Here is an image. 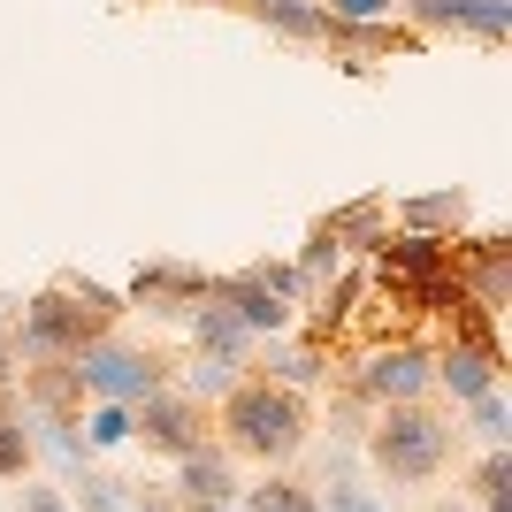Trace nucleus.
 <instances>
[{
	"mask_svg": "<svg viewBox=\"0 0 512 512\" xmlns=\"http://www.w3.org/2000/svg\"><path fill=\"white\" fill-rule=\"evenodd\" d=\"M222 428H230V451L276 467V459H291L306 444V406H299V390H283V383H230L222 390Z\"/></svg>",
	"mask_w": 512,
	"mask_h": 512,
	"instance_id": "nucleus-1",
	"label": "nucleus"
},
{
	"mask_svg": "<svg viewBox=\"0 0 512 512\" xmlns=\"http://www.w3.org/2000/svg\"><path fill=\"white\" fill-rule=\"evenodd\" d=\"M100 337V299H69V291H39L23 299V321H16V360L31 367H54V360H77L85 344Z\"/></svg>",
	"mask_w": 512,
	"mask_h": 512,
	"instance_id": "nucleus-2",
	"label": "nucleus"
},
{
	"mask_svg": "<svg viewBox=\"0 0 512 512\" xmlns=\"http://www.w3.org/2000/svg\"><path fill=\"white\" fill-rule=\"evenodd\" d=\"M367 451H375V467H383L390 482H428V474L451 459V428L428 406H390L383 428L367 436Z\"/></svg>",
	"mask_w": 512,
	"mask_h": 512,
	"instance_id": "nucleus-3",
	"label": "nucleus"
},
{
	"mask_svg": "<svg viewBox=\"0 0 512 512\" xmlns=\"http://www.w3.org/2000/svg\"><path fill=\"white\" fill-rule=\"evenodd\" d=\"M69 375H77V390L115 398V406H138V398H153V390H161V360H153V352H138V344H115V337H92L85 352L69 360Z\"/></svg>",
	"mask_w": 512,
	"mask_h": 512,
	"instance_id": "nucleus-4",
	"label": "nucleus"
},
{
	"mask_svg": "<svg viewBox=\"0 0 512 512\" xmlns=\"http://www.w3.org/2000/svg\"><path fill=\"white\" fill-rule=\"evenodd\" d=\"M130 436H138L146 451H161V459H184L192 444H207V413H199V398L153 390V398L130 406Z\"/></svg>",
	"mask_w": 512,
	"mask_h": 512,
	"instance_id": "nucleus-5",
	"label": "nucleus"
},
{
	"mask_svg": "<svg viewBox=\"0 0 512 512\" xmlns=\"http://www.w3.org/2000/svg\"><path fill=\"white\" fill-rule=\"evenodd\" d=\"M360 390L383 398V406H421L428 390H436V352H421V344H383V352H367Z\"/></svg>",
	"mask_w": 512,
	"mask_h": 512,
	"instance_id": "nucleus-6",
	"label": "nucleus"
},
{
	"mask_svg": "<svg viewBox=\"0 0 512 512\" xmlns=\"http://www.w3.org/2000/svg\"><path fill=\"white\" fill-rule=\"evenodd\" d=\"M421 31H474V39H505L512 31V0H406Z\"/></svg>",
	"mask_w": 512,
	"mask_h": 512,
	"instance_id": "nucleus-7",
	"label": "nucleus"
},
{
	"mask_svg": "<svg viewBox=\"0 0 512 512\" xmlns=\"http://www.w3.org/2000/svg\"><path fill=\"white\" fill-rule=\"evenodd\" d=\"M383 283L390 291H413V283H428V276H444L451 268V253H444V237H428V230H406V237H383Z\"/></svg>",
	"mask_w": 512,
	"mask_h": 512,
	"instance_id": "nucleus-8",
	"label": "nucleus"
},
{
	"mask_svg": "<svg viewBox=\"0 0 512 512\" xmlns=\"http://www.w3.org/2000/svg\"><path fill=\"white\" fill-rule=\"evenodd\" d=\"M436 390H451L459 406L482 398V390H497V352L490 344H444L436 352Z\"/></svg>",
	"mask_w": 512,
	"mask_h": 512,
	"instance_id": "nucleus-9",
	"label": "nucleus"
},
{
	"mask_svg": "<svg viewBox=\"0 0 512 512\" xmlns=\"http://www.w3.org/2000/svg\"><path fill=\"white\" fill-rule=\"evenodd\" d=\"M176 490L192 497V505H230V497H237V474H230V459H222V451L192 444L184 459H176Z\"/></svg>",
	"mask_w": 512,
	"mask_h": 512,
	"instance_id": "nucleus-10",
	"label": "nucleus"
},
{
	"mask_svg": "<svg viewBox=\"0 0 512 512\" xmlns=\"http://www.w3.org/2000/svg\"><path fill=\"white\" fill-rule=\"evenodd\" d=\"M214 299L230 306V314L245 321L253 337H283V321H291V306H283V299H276V291H268V283H260V276H237V283H222Z\"/></svg>",
	"mask_w": 512,
	"mask_h": 512,
	"instance_id": "nucleus-11",
	"label": "nucleus"
},
{
	"mask_svg": "<svg viewBox=\"0 0 512 512\" xmlns=\"http://www.w3.org/2000/svg\"><path fill=\"white\" fill-rule=\"evenodd\" d=\"M245 352H253V329H245V321H237L222 299L199 306V360H214V367H245Z\"/></svg>",
	"mask_w": 512,
	"mask_h": 512,
	"instance_id": "nucleus-12",
	"label": "nucleus"
},
{
	"mask_svg": "<svg viewBox=\"0 0 512 512\" xmlns=\"http://www.w3.org/2000/svg\"><path fill=\"white\" fill-rule=\"evenodd\" d=\"M260 16L283 39H329V8H314V0H260Z\"/></svg>",
	"mask_w": 512,
	"mask_h": 512,
	"instance_id": "nucleus-13",
	"label": "nucleus"
},
{
	"mask_svg": "<svg viewBox=\"0 0 512 512\" xmlns=\"http://www.w3.org/2000/svg\"><path fill=\"white\" fill-rule=\"evenodd\" d=\"M245 512H321L314 490L306 482H283V474H268L260 490H245Z\"/></svg>",
	"mask_w": 512,
	"mask_h": 512,
	"instance_id": "nucleus-14",
	"label": "nucleus"
},
{
	"mask_svg": "<svg viewBox=\"0 0 512 512\" xmlns=\"http://www.w3.org/2000/svg\"><path fill=\"white\" fill-rule=\"evenodd\" d=\"M474 497H482V512H512V459H505V444H490V459H482V474H474Z\"/></svg>",
	"mask_w": 512,
	"mask_h": 512,
	"instance_id": "nucleus-15",
	"label": "nucleus"
},
{
	"mask_svg": "<svg viewBox=\"0 0 512 512\" xmlns=\"http://www.w3.org/2000/svg\"><path fill=\"white\" fill-rule=\"evenodd\" d=\"M77 428H85V444H130V406H115V398H100V406H92L85 413V421H77Z\"/></svg>",
	"mask_w": 512,
	"mask_h": 512,
	"instance_id": "nucleus-16",
	"label": "nucleus"
},
{
	"mask_svg": "<svg viewBox=\"0 0 512 512\" xmlns=\"http://www.w3.org/2000/svg\"><path fill=\"white\" fill-rule=\"evenodd\" d=\"M467 214V199L459 192H428V199H406V222L413 230H444V222H459Z\"/></svg>",
	"mask_w": 512,
	"mask_h": 512,
	"instance_id": "nucleus-17",
	"label": "nucleus"
},
{
	"mask_svg": "<svg viewBox=\"0 0 512 512\" xmlns=\"http://www.w3.org/2000/svg\"><path fill=\"white\" fill-rule=\"evenodd\" d=\"M23 467H31V428L16 413H0V482H16Z\"/></svg>",
	"mask_w": 512,
	"mask_h": 512,
	"instance_id": "nucleus-18",
	"label": "nucleus"
},
{
	"mask_svg": "<svg viewBox=\"0 0 512 512\" xmlns=\"http://www.w3.org/2000/svg\"><path fill=\"white\" fill-rule=\"evenodd\" d=\"M321 512H390L375 490H360V482H329V497H314Z\"/></svg>",
	"mask_w": 512,
	"mask_h": 512,
	"instance_id": "nucleus-19",
	"label": "nucleus"
},
{
	"mask_svg": "<svg viewBox=\"0 0 512 512\" xmlns=\"http://www.w3.org/2000/svg\"><path fill=\"white\" fill-rule=\"evenodd\" d=\"M337 253H344V237H337V230H329V222H321V230H314V237H306V260H299V276H306V283H314V276H321V268H337Z\"/></svg>",
	"mask_w": 512,
	"mask_h": 512,
	"instance_id": "nucleus-20",
	"label": "nucleus"
},
{
	"mask_svg": "<svg viewBox=\"0 0 512 512\" xmlns=\"http://www.w3.org/2000/svg\"><path fill=\"white\" fill-rule=\"evenodd\" d=\"M77 505L85 512H123V482H115V474H85V482H77Z\"/></svg>",
	"mask_w": 512,
	"mask_h": 512,
	"instance_id": "nucleus-21",
	"label": "nucleus"
},
{
	"mask_svg": "<svg viewBox=\"0 0 512 512\" xmlns=\"http://www.w3.org/2000/svg\"><path fill=\"white\" fill-rule=\"evenodd\" d=\"M329 8V23H383L398 0H321Z\"/></svg>",
	"mask_w": 512,
	"mask_h": 512,
	"instance_id": "nucleus-22",
	"label": "nucleus"
},
{
	"mask_svg": "<svg viewBox=\"0 0 512 512\" xmlns=\"http://www.w3.org/2000/svg\"><path fill=\"white\" fill-rule=\"evenodd\" d=\"M474 406V428H482V436H490V444H505L512 428H505V398H497V390H482V398H467Z\"/></svg>",
	"mask_w": 512,
	"mask_h": 512,
	"instance_id": "nucleus-23",
	"label": "nucleus"
},
{
	"mask_svg": "<svg viewBox=\"0 0 512 512\" xmlns=\"http://www.w3.org/2000/svg\"><path fill=\"white\" fill-rule=\"evenodd\" d=\"M16 512H69V497H62V490H46V482H23Z\"/></svg>",
	"mask_w": 512,
	"mask_h": 512,
	"instance_id": "nucleus-24",
	"label": "nucleus"
},
{
	"mask_svg": "<svg viewBox=\"0 0 512 512\" xmlns=\"http://www.w3.org/2000/svg\"><path fill=\"white\" fill-rule=\"evenodd\" d=\"M8 360H16V352H8V344H0V383H8Z\"/></svg>",
	"mask_w": 512,
	"mask_h": 512,
	"instance_id": "nucleus-25",
	"label": "nucleus"
},
{
	"mask_svg": "<svg viewBox=\"0 0 512 512\" xmlns=\"http://www.w3.org/2000/svg\"><path fill=\"white\" fill-rule=\"evenodd\" d=\"M192 512H237V505H192Z\"/></svg>",
	"mask_w": 512,
	"mask_h": 512,
	"instance_id": "nucleus-26",
	"label": "nucleus"
},
{
	"mask_svg": "<svg viewBox=\"0 0 512 512\" xmlns=\"http://www.w3.org/2000/svg\"><path fill=\"white\" fill-rule=\"evenodd\" d=\"M428 512H467V505H428Z\"/></svg>",
	"mask_w": 512,
	"mask_h": 512,
	"instance_id": "nucleus-27",
	"label": "nucleus"
}]
</instances>
